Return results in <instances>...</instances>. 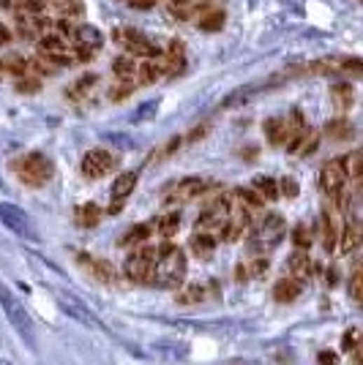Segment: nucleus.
Masks as SVG:
<instances>
[{"label":"nucleus","instance_id":"nucleus-39","mask_svg":"<svg viewBox=\"0 0 363 365\" xmlns=\"http://www.w3.org/2000/svg\"><path fill=\"white\" fill-rule=\"evenodd\" d=\"M279 188H282L287 196H295V194H298V186H295V180H289V177H287V180H282V186H279Z\"/></svg>","mask_w":363,"mask_h":365},{"label":"nucleus","instance_id":"nucleus-31","mask_svg":"<svg viewBox=\"0 0 363 365\" xmlns=\"http://www.w3.org/2000/svg\"><path fill=\"white\" fill-rule=\"evenodd\" d=\"M112 71H115L118 79H134V74H137V63H134L131 57H115Z\"/></svg>","mask_w":363,"mask_h":365},{"label":"nucleus","instance_id":"nucleus-29","mask_svg":"<svg viewBox=\"0 0 363 365\" xmlns=\"http://www.w3.org/2000/svg\"><path fill=\"white\" fill-rule=\"evenodd\" d=\"M334 104H336V109L341 112H347L350 106H352V88L350 85H334Z\"/></svg>","mask_w":363,"mask_h":365},{"label":"nucleus","instance_id":"nucleus-7","mask_svg":"<svg viewBox=\"0 0 363 365\" xmlns=\"http://www.w3.org/2000/svg\"><path fill=\"white\" fill-rule=\"evenodd\" d=\"M0 221L14 235H20L25 240H36V226H33V221H30V216H27L22 207H17L11 202H0Z\"/></svg>","mask_w":363,"mask_h":365},{"label":"nucleus","instance_id":"nucleus-6","mask_svg":"<svg viewBox=\"0 0 363 365\" xmlns=\"http://www.w3.org/2000/svg\"><path fill=\"white\" fill-rule=\"evenodd\" d=\"M320 188L328 199H334L338 207H344V188H347V174L341 170V161H328L320 170Z\"/></svg>","mask_w":363,"mask_h":365},{"label":"nucleus","instance_id":"nucleus-16","mask_svg":"<svg viewBox=\"0 0 363 365\" xmlns=\"http://www.w3.org/2000/svg\"><path fill=\"white\" fill-rule=\"evenodd\" d=\"M79 265H85L88 273L93 275V278H99V281H112V275H115V270L109 262H102V259H90V256H85V254H79L77 256Z\"/></svg>","mask_w":363,"mask_h":365},{"label":"nucleus","instance_id":"nucleus-10","mask_svg":"<svg viewBox=\"0 0 363 365\" xmlns=\"http://www.w3.org/2000/svg\"><path fill=\"white\" fill-rule=\"evenodd\" d=\"M210 188V183L203 177H186L170 186V191L164 194V202H186V199H194V196L205 194Z\"/></svg>","mask_w":363,"mask_h":365},{"label":"nucleus","instance_id":"nucleus-12","mask_svg":"<svg viewBox=\"0 0 363 365\" xmlns=\"http://www.w3.org/2000/svg\"><path fill=\"white\" fill-rule=\"evenodd\" d=\"M71 39L77 44V52H90V55L104 44L102 30H96L93 25H77V27H71Z\"/></svg>","mask_w":363,"mask_h":365},{"label":"nucleus","instance_id":"nucleus-8","mask_svg":"<svg viewBox=\"0 0 363 365\" xmlns=\"http://www.w3.org/2000/svg\"><path fill=\"white\" fill-rule=\"evenodd\" d=\"M153 265H156V248L139 245L126 259V275H129L131 281H137V284H145V281H151Z\"/></svg>","mask_w":363,"mask_h":365},{"label":"nucleus","instance_id":"nucleus-34","mask_svg":"<svg viewBox=\"0 0 363 365\" xmlns=\"http://www.w3.org/2000/svg\"><path fill=\"white\" fill-rule=\"evenodd\" d=\"M325 134L331 137V139H341V137H350L352 134V125L344 120V118H338V120L328 123V128H325Z\"/></svg>","mask_w":363,"mask_h":365},{"label":"nucleus","instance_id":"nucleus-42","mask_svg":"<svg viewBox=\"0 0 363 365\" xmlns=\"http://www.w3.org/2000/svg\"><path fill=\"white\" fill-rule=\"evenodd\" d=\"M129 3H131V0H129Z\"/></svg>","mask_w":363,"mask_h":365},{"label":"nucleus","instance_id":"nucleus-3","mask_svg":"<svg viewBox=\"0 0 363 365\" xmlns=\"http://www.w3.org/2000/svg\"><path fill=\"white\" fill-rule=\"evenodd\" d=\"M0 305H3L6 317L11 322V327L25 338L27 346H33V343H36V338H33V319H30V314L25 311V305L14 297V292H11L8 287H3V284H0Z\"/></svg>","mask_w":363,"mask_h":365},{"label":"nucleus","instance_id":"nucleus-38","mask_svg":"<svg viewBox=\"0 0 363 365\" xmlns=\"http://www.w3.org/2000/svg\"><path fill=\"white\" fill-rule=\"evenodd\" d=\"M292 240H295V245L301 248V251H306L311 245V232H309V226H298L295 229V235H292Z\"/></svg>","mask_w":363,"mask_h":365},{"label":"nucleus","instance_id":"nucleus-15","mask_svg":"<svg viewBox=\"0 0 363 365\" xmlns=\"http://www.w3.org/2000/svg\"><path fill=\"white\" fill-rule=\"evenodd\" d=\"M338 226L334 216L331 213H322V219H320V232H322V245H325V251L331 254V251H336V243H338Z\"/></svg>","mask_w":363,"mask_h":365},{"label":"nucleus","instance_id":"nucleus-18","mask_svg":"<svg viewBox=\"0 0 363 365\" xmlns=\"http://www.w3.org/2000/svg\"><path fill=\"white\" fill-rule=\"evenodd\" d=\"M287 270H289V278H306L311 275V259L306 251H295L292 256H289V262H287Z\"/></svg>","mask_w":363,"mask_h":365},{"label":"nucleus","instance_id":"nucleus-20","mask_svg":"<svg viewBox=\"0 0 363 365\" xmlns=\"http://www.w3.org/2000/svg\"><path fill=\"white\" fill-rule=\"evenodd\" d=\"M298 294H301V284L295 278H282L273 287V297L279 303H292V300H298Z\"/></svg>","mask_w":363,"mask_h":365},{"label":"nucleus","instance_id":"nucleus-41","mask_svg":"<svg viewBox=\"0 0 363 365\" xmlns=\"http://www.w3.org/2000/svg\"><path fill=\"white\" fill-rule=\"evenodd\" d=\"M20 90H39V82H36V79H33V82H22Z\"/></svg>","mask_w":363,"mask_h":365},{"label":"nucleus","instance_id":"nucleus-4","mask_svg":"<svg viewBox=\"0 0 363 365\" xmlns=\"http://www.w3.org/2000/svg\"><path fill=\"white\" fill-rule=\"evenodd\" d=\"M112 39H115L118 47H123L129 55H134V57L156 60V57H161V52H164L153 39H148L145 33H139V30H134V27H118V30L112 33Z\"/></svg>","mask_w":363,"mask_h":365},{"label":"nucleus","instance_id":"nucleus-22","mask_svg":"<svg viewBox=\"0 0 363 365\" xmlns=\"http://www.w3.org/2000/svg\"><path fill=\"white\" fill-rule=\"evenodd\" d=\"M233 196L243 205V207H246V210H249V213H254V210L262 207V196H259L254 188H238Z\"/></svg>","mask_w":363,"mask_h":365},{"label":"nucleus","instance_id":"nucleus-1","mask_svg":"<svg viewBox=\"0 0 363 365\" xmlns=\"http://www.w3.org/2000/svg\"><path fill=\"white\" fill-rule=\"evenodd\" d=\"M186 275V254L178 245H161L156 248V265L151 273V284L158 289H175L183 284Z\"/></svg>","mask_w":363,"mask_h":365},{"label":"nucleus","instance_id":"nucleus-37","mask_svg":"<svg viewBox=\"0 0 363 365\" xmlns=\"http://www.w3.org/2000/svg\"><path fill=\"white\" fill-rule=\"evenodd\" d=\"M131 90H134V82H131V79H118V85L109 90V98H112V101H121V98L129 96Z\"/></svg>","mask_w":363,"mask_h":365},{"label":"nucleus","instance_id":"nucleus-40","mask_svg":"<svg viewBox=\"0 0 363 365\" xmlns=\"http://www.w3.org/2000/svg\"><path fill=\"white\" fill-rule=\"evenodd\" d=\"M320 363L322 365H336V354H334V352H322V354H320Z\"/></svg>","mask_w":363,"mask_h":365},{"label":"nucleus","instance_id":"nucleus-23","mask_svg":"<svg viewBox=\"0 0 363 365\" xmlns=\"http://www.w3.org/2000/svg\"><path fill=\"white\" fill-rule=\"evenodd\" d=\"M137 79V85H151V82H156L158 76H161V71H158V63H153V60H148V63H142V66H137V74H134Z\"/></svg>","mask_w":363,"mask_h":365},{"label":"nucleus","instance_id":"nucleus-32","mask_svg":"<svg viewBox=\"0 0 363 365\" xmlns=\"http://www.w3.org/2000/svg\"><path fill=\"white\" fill-rule=\"evenodd\" d=\"M178 223H181V216H178V213L161 216V219L156 221V232H158V235H164V237H170V235H175V232H178Z\"/></svg>","mask_w":363,"mask_h":365},{"label":"nucleus","instance_id":"nucleus-30","mask_svg":"<svg viewBox=\"0 0 363 365\" xmlns=\"http://www.w3.org/2000/svg\"><path fill=\"white\" fill-rule=\"evenodd\" d=\"M39 47L44 49L47 55H60V52H66V41L57 33H47V36L39 39Z\"/></svg>","mask_w":363,"mask_h":365},{"label":"nucleus","instance_id":"nucleus-11","mask_svg":"<svg viewBox=\"0 0 363 365\" xmlns=\"http://www.w3.org/2000/svg\"><path fill=\"white\" fill-rule=\"evenodd\" d=\"M57 303H60V308L69 314L71 319H77V322H82L85 327H99V322H96V317H93V311L79 300V297H71V294H57Z\"/></svg>","mask_w":363,"mask_h":365},{"label":"nucleus","instance_id":"nucleus-5","mask_svg":"<svg viewBox=\"0 0 363 365\" xmlns=\"http://www.w3.org/2000/svg\"><path fill=\"white\" fill-rule=\"evenodd\" d=\"M285 232H287L285 219H282V216H276V213H270V216H265L262 223L254 229L249 248H252L254 254H268V251H273L276 245L285 240Z\"/></svg>","mask_w":363,"mask_h":365},{"label":"nucleus","instance_id":"nucleus-13","mask_svg":"<svg viewBox=\"0 0 363 365\" xmlns=\"http://www.w3.org/2000/svg\"><path fill=\"white\" fill-rule=\"evenodd\" d=\"M134 186H137V172H123V174L112 183V207H109V213H118V210H121V202L134 191Z\"/></svg>","mask_w":363,"mask_h":365},{"label":"nucleus","instance_id":"nucleus-28","mask_svg":"<svg viewBox=\"0 0 363 365\" xmlns=\"http://www.w3.org/2000/svg\"><path fill=\"white\" fill-rule=\"evenodd\" d=\"M265 270H268V262H265V259H252V262H246V265L238 268V278H240V281H243V278H259V275H265Z\"/></svg>","mask_w":363,"mask_h":365},{"label":"nucleus","instance_id":"nucleus-14","mask_svg":"<svg viewBox=\"0 0 363 365\" xmlns=\"http://www.w3.org/2000/svg\"><path fill=\"white\" fill-rule=\"evenodd\" d=\"M265 137L270 145H285L287 139H292V131L285 118H270V120H265Z\"/></svg>","mask_w":363,"mask_h":365},{"label":"nucleus","instance_id":"nucleus-2","mask_svg":"<svg viewBox=\"0 0 363 365\" xmlns=\"http://www.w3.org/2000/svg\"><path fill=\"white\" fill-rule=\"evenodd\" d=\"M14 172L25 186L39 188L52 177V161L44 153H27V156L14 161Z\"/></svg>","mask_w":363,"mask_h":365},{"label":"nucleus","instance_id":"nucleus-36","mask_svg":"<svg viewBox=\"0 0 363 365\" xmlns=\"http://www.w3.org/2000/svg\"><path fill=\"white\" fill-rule=\"evenodd\" d=\"M156 109H158V98H153V101H148V104H142L134 115H131V120L134 123H142V120H151L156 115Z\"/></svg>","mask_w":363,"mask_h":365},{"label":"nucleus","instance_id":"nucleus-19","mask_svg":"<svg viewBox=\"0 0 363 365\" xmlns=\"http://www.w3.org/2000/svg\"><path fill=\"white\" fill-rule=\"evenodd\" d=\"M210 294H213V287H207V284H194V287H189L186 292L178 294V303H181V305H197V303H205Z\"/></svg>","mask_w":363,"mask_h":365},{"label":"nucleus","instance_id":"nucleus-27","mask_svg":"<svg viewBox=\"0 0 363 365\" xmlns=\"http://www.w3.org/2000/svg\"><path fill=\"white\" fill-rule=\"evenodd\" d=\"M254 191L262 196V202H265V199H276V196H279V183H276L273 177H257V180H254Z\"/></svg>","mask_w":363,"mask_h":365},{"label":"nucleus","instance_id":"nucleus-9","mask_svg":"<svg viewBox=\"0 0 363 365\" xmlns=\"http://www.w3.org/2000/svg\"><path fill=\"white\" fill-rule=\"evenodd\" d=\"M115 156L112 153H107L102 147H96V150H88L85 153V158H82V174L85 177H90V180H99L104 174H109V172L115 170Z\"/></svg>","mask_w":363,"mask_h":365},{"label":"nucleus","instance_id":"nucleus-24","mask_svg":"<svg viewBox=\"0 0 363 365\" xmlns=\"http://www.w3.org/2000/svg\"><path fill=\"white\" fill-rule=\"evenodd\" d=\"M99 219H102V210L96 207V205H82V207H77V223L79 226H96L99 223Z\"/></svg>","mask_w":363,"mask_h":365},{"label":"nucleus","instance_id":"nucleus-21","mask_svg":"<svg viewBox=\"0 0 363 365\" xmlns=\"http://www.w3.org/2000/svg\"><path fill=\"white\" fill-rule=\"evenodd\" d=\"M213 248H216L213 235H203V232H197V235L191 237V251H194L200 259H207V256L213 254Z\"/></svg>","mask_w":363,"mask_h":365},{"label":"nucleus","instance_id":"nucleus-35","mask_svg":"<svg viewBox=\"0 0 363 365\" xmlns=\"http://www.w3.org/2000/svg\"><path fill=\"white\" fill-rule=\"evenodd\" d=\"M350 297H352L355 303H361V300H363V273H361V265H355L352 275H350Z\"/></svg>","mask_w":363,"mask_h":365},{"label":"nucleus","instance_id":"nucleus-25","mask_svg":"<svg viewBox=\"0 0 363 365\" xmlns=\"http://www.w3.org/2000/svg\"><path fill=\"white\" fill-rule=\"evenodd\" d=\"M148 235H151V223H137L129 235L121 237V245H145Z\"/></svg>","mask_w":363,"mask_h":365},{"label":"nucleus","instance_id":"nucleus-33","mask_svg":"<svg viewBox=\"0 0 363 365\" xmlns=\"http://www.w3.org/2000/svg\"><path fill=\"white\" fill-rule=\"evenodd\" d=\"M96 82H99V79H96L93 74H88V76H82V79H77V82L71 85V90H69V96H71V98H85V96H88V90H90V88H93Z\"/></svg>","mask_w":363,"mask_h":365},{"label":"nucleus","instance_id":"nucleus-26","mask_svg":"<svg viewBox=\"0 0 363 365\" xmlns=\"http://www.w3.org/2000/svg\"><path fill=\"white\" fill-rule=\"evenodd\" d=\"M221 25H224V14H221L219 8H207L205 14L200 17V27H203L205 33H216Z\"/></svg>","mask_w":363,"mask_h":365},{"label":"nucleus","instance_id":"nucleus-17","mask_svg":"<svg viewBox=\"0 0 363 365\" xmlns=\"http://www.w3.org/2000/svg\"><path fill=\"white\" fill-rule=\"evenodd\" d=\"M361 243V229H358V223H347V226H341L338 229V248H341V254H352L355 248Z\"/></svg>","mask_w":363,"mask_h":365}]
</instances>
